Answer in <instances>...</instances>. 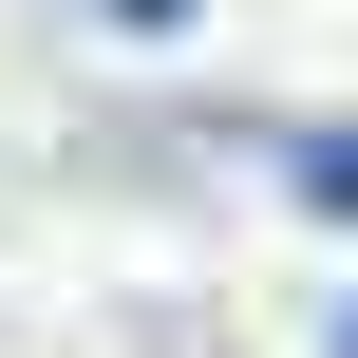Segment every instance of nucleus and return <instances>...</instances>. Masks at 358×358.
<instances>
[{
    "instance_id": "f03ea898",
    "label": "nucleus",
    "mask_w": 358,
    "mask_h": 358,
    "mask_svg": "<svg viewBox=\"0 0 358 358\" xmlns=\"http://www.w3.org/2000/svg\"><path fill=\"white\" fill-rule=\"evenodd\" d=\"M321 358H358V302H340V321H321Z\"/></svg>"
},
{
    "instance_id": "f257e3e1",
    "label": "nucleus",
    "mask_w": 358,
    "mask_h": 358,
    "mask_svg": "<svg viewBox=\"0 0 358 358\" xmlns=\"http://www.w3.org/2000/svg\"><path fill=\"white\" fill-rule=\"evenodd\" d=\"M283 170H302V208H321V227H358V132H302Z\"/></svg>"
}]
</instances>
